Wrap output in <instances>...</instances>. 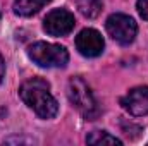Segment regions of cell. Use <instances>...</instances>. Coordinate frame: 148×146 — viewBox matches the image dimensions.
Segmentation results:
<instances>
[{"mask_svg":"<svg viewBox=\"0 0 148 146\" xmlns=\"http://www.w3.org/2000/svg\"><path fill=\"white\" fill-rule=\"evenodd\" d=\"M19 96L40 119H53L59 112L57 100L50 93V84L41 77L24 81L19 88Z\"/></svg>","mask_w":148,"mask_h":146,"instance_id":"obj_1","label":"cell"},{"mask_svg":"<svg viewBox=\"0 0 148 146\" xmlns=\"http://www.w3.org/2000/svg\"><path fill=\"white\" fill-rule=\"evenodd\" d=\"M67 96H69V102L74 105V108L77 110L84 119L93 120L95 117H98L100 110H98V105H97V100H95L90 86L81 77H73L69 81Z\"/></svg>","mask_w":148,"mask_h":146,"instance_id":"obj_2","label":"cell"},{"mask_svg":"<svg viewBox=\"0 0 148 146\" xmlns=\"http://www.w3.org/2000/svg\"><path fill=\"white\" fill-rule=\"evenodd\" d=\"M29 59L40 65V67H66L69 62V53L62 45L47 43V41H36L28 48Z\"/></svg>","mask_w":148,"mask_h":146,"instance_id":"obj_3","label":"cell"},{"mask_svg":"<svg viewBox=\"0 0 148 146\" xmlns=\"http://www.w3.org/2000/svg\"><path fill=\"white\" fill-rule=\"evenodd\" d=\"M105 28H107L109 36L115 40L119 45L133 43L136 38V33H138V26H136L134 19L126 14H112L105 23Z\"/></svg>","mask_w":148,"mask_h":146,"instance_id":"obj_4","label":"cell"},{"mask_svg":"<svg viewBox=\"0 0 148 146\" xmlns=\"http://www.w3.org/2000/svg\"><path fill=\"white\" fill-rule=\"evenodd\" d=\"M74 16L66 9H53L43 19V29L50 36H66L74 29Z\"/></svg>","mask_w":148,"mask_h":146,"instance_id":"obj_5","label":"cell"},{"mask_svg":"<svg viewBox=\"0 0 148 146\" xmlns=\"http://www.w3.org/2000/svg\"><path fill=\"white\" fill-rule=\"evenodd\" d=\"M76 48L83 57L91 59V57H98L103 52L105 41H103V36L97 29L86 28L76 36Z\"/></svg>","mask_w":148,"mask_h":146,"instance_id":"obj_6","label":"cell"},{"mask_svg":"<svg viewBox=\"0 0 148 146\" xmlns=\"http://www.w3.org/2000/svg\"><path fill=\"white\" fill-rule=\"evenodd\" d=\"M121 105L134 117L148 115V86H138L121 98Z\"/></svg>","mask_w":148,"mask_h":146,"instance_id":"obj_7","label":"cell"},{"mask_svg":"<svg viewBox=\"0 0 148 146\" xmlns=\"http://www.w3.org/2000/svg\"><path fill=\"white\" fill-rule=\"evenodd\" d=\"M52 0H14V14L21 16V17H29L33 14H36L40 9H43L47 3H50Z\"/></svg>","mask_w":148,"mask_h":146,"instance_id":"obj_8","label":"cell"},{"mask_svg":"<svg viewBox=\"0 0 148 146\" xmlns=\"http://www.w3.org/2000/svg\"><path fill=\"white\" fill-rule=\"evenodd\" d=\"M103 9L102 0H77V10L81 12V16H84L86 19H95L100 16Z\"/></svg>","mask_w":148,"mask_h":146,"instance_id":"obj_9","label":"cell"},{"mask_svg":"<svg viewBox=\"0 0 148 146\" xmlns=\"http://www.w3.org/2000/svg\"><path fill=\"white\" fill-rule=\"evenodd\" d=\"M88 145H122V141L115 136L109 134L107 131H93L86 136Z\"/></svg>","mask_w":148,"mask_h":146,"instance_id":"obj_10","label":"cell"},{"mask_svg":"<svg viewBox=\"0 0 148 146\" xmlns=\"http://www.w3.org/2000/svg\"><path fill=\"white\" fill-rule=\"evenodd\" d=\"M136 9H138V14L148 21V0H138L136 2Z\"/></svg>","mask_w":148,"mask_h":146,"instance_id":"obj_11","label":"cell"},{"mask_svg":"<svg viewBox=\"0 0 148 146\" xmlns=\"http://www.w3.org/2000/svg\"><path fill=\"white\" fill-rule=\"evenodd\" d=\"M3 74H5V64H3V57H2V53H0V83H2V79H3Z\"/></svg>","mask_w":148,"mask_h":146,"instance_id":"obj_12","label":"cell"},{"mask_svg":"<svg viewBox=\"0 0 148 146\" xmlns=\"http://www.w3.org/2000/svg\"><path fill=\"white\" fill-rule=\"evenodd\" d=\"M7 141H19V143H29V139H21V138H19V139H17V138H16V139H5V143H7Z\"/></svg>","mask_w":148,"mask_h":146,"instance_id":"obj_13","label":"cell"}]
</instances>
